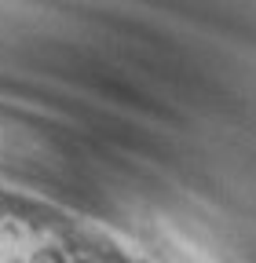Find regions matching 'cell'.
<instances>
[{
  "instance_id": "cell-1",
  "label": "cell",
  "mask_w": 256,
  "mask_h": 263,
  "mask_svg": "<svg viewBox=\"0 0 256 263\" xmlns=\"http://www.w3.org/2000/svg\"><path fill=\"white\" fill-rule=\"evenodd\" d=\"M29 263H62V256L55 249H37L33 256H29Z\"/></svg>"
}]
</instances>
